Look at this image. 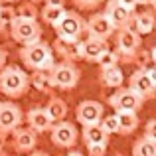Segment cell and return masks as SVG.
<instances>
[{"instance_id":"6da1fadb","label":"cell","mask_w":156,"mask_h":156,"mask_svg":"<svg viewBox=\"0 0 156 156\" xmlns=\"http://www.w3.org/2000/svg\"><path fill=\"white\" fill-rule=\"evenodd\" d=\"M20 59L24 61L28 69H48L55 63V53L51 50V44L44 42L42 38L36 40V42H30V44H24L22 50H20Z\"/></svg>"},{"instance_id":"7a4b0ae2","label":"cell","mask_w":156,"mask_h":156,"mask_svg":"<svg viewBox=\"0 0 156 156\" xmlns=\"http://www.w3.org/2000/svg\"><path fill=\"white\" fill-rule=\"evenodd\" d=\"M30 87V77L18 65H4L0 67V93L10 99H18Z\"/></svg>"},{"instance_id":"3957f363","label":"cell","mask_w":156,"mask_h":156,"mask_svg":"<svg viewBox=\"0 0 156 156\" xmlns=\"http://www.w3.org/2000/svg\"><path fill=\"white\" fill-rule=\"evenodd\" d=\"M129 87L134 93L142 97V99H154L156 95V71H154V61H148L146 65H142L140 69L133 73L129 77Z\"/></svg>"},{"instance_id":"277c9868","label":"cell","mask_w":156,"mask_h":156,"mask_svg":"<svg viewBox=\"0 0 156 156\" xmlns=\"http://www.w3.org/2000/svg\"><path fill=\"white\" fill-rule=\"evenodd\" d=\"M55 36L61 40H69V42H79L81 36L85 34V20L81 18L77 12L73 10H65L63 16L53 24Z\"/></svg>"},{"instance_id":"5b68a950","label":"cell","mask_w":156,"mask_h":156,"mask_svg":"<svg viewBox=\"0 0 156 156\" xmlns=\"http://www.w3.org/2000/svg\"><path fill=\"white\" fill-rule=\"evenodd\" d=\"M48 73H50L53 89H63V91L73 89L79 83V77H81V71L67 59L59 61V63H53L51 67L48 69Z\"/></svg>"},{"instance_id":"8992f818","label":"cell","mask_w":156,"mask_h":156,"mask_svg":"<svg viewBox=\"0 0 156 156\" xmlns=\"http://www.w3.org/2000/svg\"><path fill=\"white\" fill-rule=\"evenodd\" d=\"M109 105L115 109V113H138L140 107L144 105L138 93H134L130 87H117V91L109 97Z\"/></svg>"},{"instance_id":"52a82bcc","label":"cell","mask_w":156,"mask_h":156,"mask_svg":"<svg viewBox=\"0 0 156 156\" xmlns=\"http://www.w3.org/2000/svg\"><path fill=\"white\" fill-rule=\"evenodd\" d=\"M10 36L14 38V42L18 44H30L42 38V26L38 20H30V18H18L16 16L10 22Z\"/></svg>"},{"instance_id":"ba28073f","label":"cell","mask_w":156,"mask_h":156,"mask_svg":"<svg viewBox=\"0 0 156 156\" xmlns=\"http://www.w3.org/2000/svg\"><path fill=\"white\" fill-rule=\"evenodd\" d=\"M48 133H50L51 142L57 148H71L73 144H77V138H79V133H77L75 125H73V122H67L65 119L55 121Z\"/></svg>"},{"instance_id":"9c48e42d","label":"cell","mask_w":156,"mask_h":156,"mask_svg":"<svg viewBox=\"0 0 156 156\" xmlns=\"http://www.w3.org/2000/svg\"><path fill=\"white\" fill-rule=\"evenodd\" d=\"M115 44H117V51L121 53L125 59H133L134 53L140 50V46H142L140 44V34H136L134 28H130V26L119 28Z\"/></svg>"},{"instance_id":"30bf717a","label":"cell","mask_w":156,"mask_h":156,"mask_svg":"<svg viewBox=\"0 0 156 156\" xmlns=\"http://www.w3.org/2000/svg\"><path fill=\"white\" fill-rule=\"evenodd\" d=\"M24 121L22 109L12 101H2L0 103V130L2 133H12L18 129Z\"/></svg>"},{"instance_id":"8fae6325","label":"cell","mask_w":156,"mask_h":156,"mask_svg":"<svg viewBox=\"0 0 156 156\" xmlns=\"http://www.w3.org/2000/svg\"><path fill=\"white\" fill-rule=\"evenodd\" d=\"M133 12L134 10H129V8L122 6L119 0H109L103 14L111 22V26H113L115 30H119V28H122V26H130V22H133Z\"/></svg>"},{"instance_id":"7c38bea8","label":"cell","mask_w":156,"mask_h":156,"mask_svg":"<svg viewBox=\"0 0 156 156\" xmlns=\"http://www.w3.org/2000/svg\"><path fill=\"white\" fill-rule=\"evenodd\" d=\"M105 115V107L99 101L93 99H85L77 105L75 109V117L79 125H93V122H99L101 117Z\"/></svg>"},{"instance_id":"4fadbf2b","label":"cell","mask_w":156,"mask_h":156,"mask_svg":"<svg viewBox=\"0 0 156 156\" xmlns=\"http://www.w3.org/2000/svg\"><path fill=\"white\" fill-rule=\"evenodd\" d=\"M85 32H87V36H93V38L109 40L113 36L115 28L111 26V22L107 20L103 12H97V14H91V18L85 22Z\"/></svg>"},{"instance_id":"5bb4252c","label":"cell","mask_w":156,"mask_h":156,"mask_svg":"<svg viewBox=\"0 0 156 156\" xmlns=\"http://www.w3.org/2000/svg\"><path fill=\"white\" fill-rule=\"evenodd\" d=\"M77 48H79V57L81 59H87V61L93 63V61H97V57L109 48V44H107V40L87 36L85 40H79V42H77Z\"/></svg>"},{"instance_id":"9a60e30c","label":"cell","mask_w":156,"mask_h":156,"mask_svg":"<svg viewBox=\"0 0 156 156\" xmlns=\"http://www.w3.org/2000/svg\"><path fill=\"white\" fill-rule=\"evenodd\" d=\"M26 122L30 125V129L34 130L36 134L38 133H48V130L51 129V125H53L50 115H48L46 109H42V107H34V109L28 111L26 113Z\"/></svg>"},{"instance_id":"2e32d148","label":"cell","mask_w":156,"mask_h":156,"mask_svg":"<svg viewBox=\"0 0 156 156\" xmlns=\"http://www.w3.org/2000/svg\"><path fill=\"white\" fill-rule=\"evenodd\" d=\"M14 133V148L18 150V152H32V150L36 148V144H38V136H36V133L28 126V129H14L12 130Z\"/></svg>"},{"instance_id":"e0dca14e","label":"cell","mask_w":156,"mask_h":156,"mask_svg":"<svg viewBox=\"0 0 156 156\" xmlns=\"http://www.w3.org/2000/svg\"><path fill=\"white\" fill-rule=\"evenodd\" d=\"M85 146L87 144H109V134L103 130V126L99 122L93 125H83V133H81Z\"/></svg>"},{"instance_id":"ac0fdd59","label":"cell","mask_w":156,"mask_h":156,"mask_svg":"<svg viewBox=\"0 0 156 156\" xmlns=\"http://www.w3.org/2000/svg\"><path fill=\"white\" fill-rule=\"evenodd\" d=\"M134 26V32L140 36H146L150 34V32L154 30V14L152 10H144V12H133V22H130Z\"/></svg>"},{"instance_id":"d6986e66","label":"cell","mask_w":156,"mask_h":156,"mask_svg":"<svg viewBox=\"0 0 156 156\" xmlns=\"http://www.w3.org/2000/svg\"><path fill=\"white\" fill-rule=\"evenodd\" d=\"M51 50L53 53L61 55V59H67V61H73L79 57V48H77V42H69V40H61V38H55V42L51 44Z\"/></svg>"},{"instance_id":"ffe728a7","label":"cell","mask_w":156,"mask_h":156,"mask_svg":"<svg viewBox=\"0 0 156 156\" xmlns=\"http://www.w3.org/2000/svg\"><path fill=\"white\" fill-rule=\"evenodd\" d=\"M101 83L109 89H117L125 83V73L119 65H113V67L101 69Z\"/></svg>"},{"instance_id":"44dd1931","label":"cell","mask_w":156,"mask_h":156,"mask_svg":"<svg viewBox=\"0 0 156 156\" xmlns=\"http://www.w3.org/2000/svg\"><path fill=\"white\" fill-rule=\"evenodd\" d=\"M30 77V85L40 93H51L53 85H51V79H50V73L44 71V69H34V73Z\"/></svg>"},{"instance_id":"7402d4cb","label":"cell","mask_w":156,"mask_h":156,"mask_svg":"<svg viewBox=\"0 0 156 156\" xmlns=\"http://www.w3.org/2000/svg\"><path fill=\"white\" fill-rule=\"evenodd\" d=\"M119 115V134H133L138 129V113H117Z\"/></svg>"},{"instance_id":"603a6c76","label":"cell","mask_w":156,"mask_h":156,"mask_svg":"<svg viewBox=\"0 0 156 156\" xmlns=\"http://www.w3.org/2000/svg\"><path fill=\"white\" fill-rule=\"evenodd\" d=\"M46 113L50 115V119L53 122L61 121V119L67 117V103L63 99H59V97H51L46 105Z\"/></svg>"},{"instance_id":"cb8c5ba5","label":"cell","mask_w":156,"mask_h":156,"mask_svg":"<svg viewBox=\"0 0 156 156\" xmlns=\"http://www.w3.org/2000/svg\"><path fill=\"white\" fill-rule=\"evenodd\" d=\"M133 154L134 156H154L156 154V138H150L146 134H142V138H138L133 144Z\"/></svg>"},{"instance_id":"d4e9b609","label":"cell","mask_w":156,"mask_h":156,"mask_svg":"<svg viewBox=\"0 0 156 156\" xmlns=\"http://www.w3.org/2000/svg\"><path fill=\"white\" fill-rule=\"evenodd\" d=\"M63 12H65V6H50V4H46L38 16H42V20H44L46 24L53 26V24H55L57 20L63 16Z\"/></svg>"},{"instance_id":"484cf974","label":"cell","mask_w":156,"mask_h":156,"mask_svg":"<svg viewBox=\"0 0 156 156\" xmlns=\"http://www.w3.org/2000/svg\"><path fill=\"white\" fill-rule=\"evenodd\" d=\"M99 125L103 126V130L107 134H119V115L117 113H113V115H103L101 117V121H99Z\"/></svg>"},{"instance_id":"4316f807","label":"cell","mask_w":156,"mask_h":156,"mask_svg":"<svg viewBox=\"0 0 156 156\" xmlns=\"http://www.w3.org/2000/svg\"><path fill=\"white\" fill-rule=\"evenodd\" d=\"M95 63H99V67L101 69H107V67H113V65H117L119 63V51H113V50H107L101 53L99 57H97V61Z\"/></svg>"},{"instance_id":"83f0119b","label":"cell","mask_w":156,"mask_h":156,"mask_svg":"<svg viewBox=\"0 0 156 156\" xmlns=\"http://www.w3.org/2000/svg\"><path fill=\"white\" fill-rule=\"evenodd\" d=\"M38 8H36V4L34 2H24V4H20V8L16 10V16L18 18H30V20H38Z\"/></svg>"},{"instance_id":"f1b7e54d","label":"cell","mask_w":156,"mask_h":156,"mask_svg":"<svg viewBox=\"0 0 156 156\" xmlns=\"http://www.w3.org/2000/svg\"><path fill=\"white\" fill-rule=\"evenodd\" d=\"M16 18V10L10 4H0V26H10V22Z\"/></svg>"},{"instance_id":"f546056e","label":"cell","mask_w":156,"mask_h":156,"mask_svg":"<svg viewBox=\"0 0 156 156\" xmlns=\"http://www.w3.org/2000/svg\"><path fill=\"white\" fill-rule=\"evenodd\" d=\"M79 10H93L101 4V0H71Z\"/></svg>"},{"instance_id":"4dcf8cb0","label":"cell","mask_w":156,"mask_h":156,"mask_svg":"<svg viewBox=\"0 0 156 156\" xmlns=\"http://www.w3.org/2000/svg\"><path fill=\"white\" fill-rule=\"evenodd\" d=\"M87 152L91 156H103L107 152V144H87Z\"/></svg>"},{"instance_id":"1f68e13d","label":"cell","mask_w":156,"mask_h":156,"mask_svg":"<svg viewBox=\"0 0 156 156\" xmlns=\"http://www.w3.org/2000/svg\"><path fill=\"white\" fill-rule=\"evenodd\" d=\"M144 134H146V136H150V138H156V121H154V119H148V121H146Z\"/></svg>"},{"instance_id":"d6a6232c","label":"cell","mask_w":156,"mask_h":156,"mask_svg":"<svg viewBox=\"0 0 156 156\" xmlns=\"http://www.w3.org/2000/svg\"><path fill=\"white\" fill-rule=\"evenodd\" d=\"M119 2H121L122 6H126L129 10H136V6H138L136 0H119Z\"/></svg>"},{"instance_id":"836d02e7","label":"cell","mask_w":156,"mask_h":156,"mask_svg":"<svg viewBox=\"0 0 156 156\" xmlns=\"http://www.w3.org/2000/svg\"><path fill=\"white\" fill-rule=\"evenodd\" d=\"M44 2L50 6H65V0H44Z\"/></svg>"},{"instance_id":"e575fe53","label":"cell","mask_w":156,"mask_h":156,"mask_svg":"<svg viewBox=\"0 0 156 156\" xmlns=\"http://www.w3.org/2000/svg\"><path fill=\"white\" fill-rule=\"evenodd\" d=\"M4 65H6V50L0 48V67H4Z\"/></svg>"},{"instance_id":"d590c367","label":"cell","mask_w":156,"mask_h":156,"mask_svg":"<svg viewBox=\"0 0 156 156\" xmlns=\"http://www.w3.org/2000/svg\"><path fill=\"white\" fill-rule=\"evenodd\" d=\"M4 146H6V133H2V130H0V152H2Z\"/></svg>"},{"instance_id":"8d00e7d4","label":"cell","mask_w":156,"mask_h":156,"mask_svg":"<svg viewBox=\"0 0 156 156\" xmlns=\"http://www.w3.org/2000/svg\"><path fill=\"white\" fill-rule=\"evenodd\" d=\"M136 2L140 4V6H154L156 0H136Z\"/></svg>"},{"instance_id":"74e56055","label":"cell","mask_w":156,"mask_h":156,"mask_svg":"<svg viewBox=\"0 0 156 156\" xmlns=\"http://www.w3.org/2000/svg\"><path fill=\"white\" fill-rule=\"evenodd\" d=\"M12 2H16V0H0V4H12Z\"/></svg>"},{"instance_id":"f35d334b","label":"cell","mask_w":156,"mask_h":156,"mask_svg":"<svg viewBox=\"0 0 156 156\" xmlns=\"http://www.w3.org/2000/svg\"><path fill=\"white\" fill-rule=\"evenodd\" d=\"M30 2H34V4H38V2H44V0H30Z\"/></svg>"}]
</instances>
